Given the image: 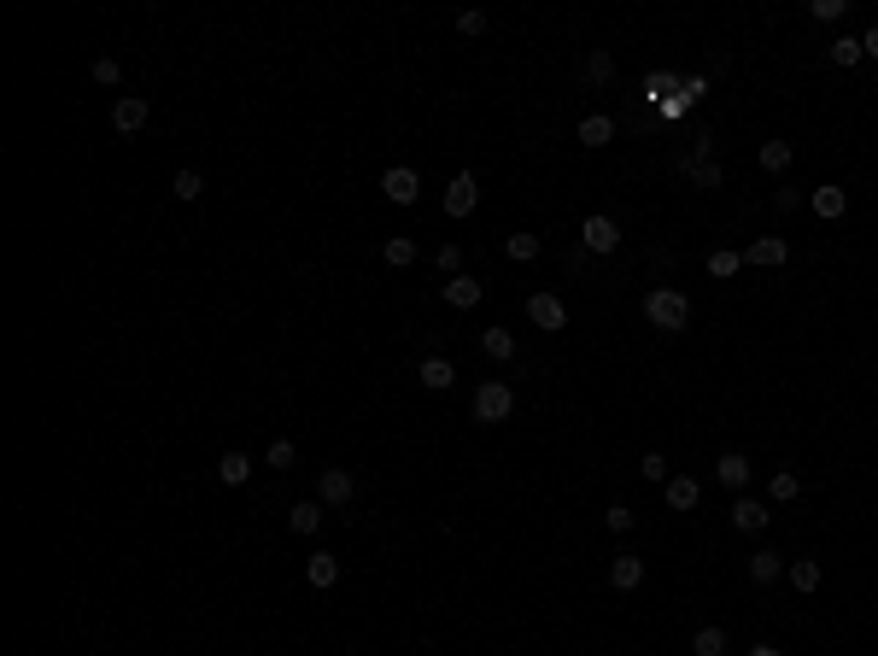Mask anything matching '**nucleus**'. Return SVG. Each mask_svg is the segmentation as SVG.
<instances>
[{
  "instance_id": "43",
  "label": "nucleus",
  "mask_w": 878,
  "mask_h": 656,
  "mask_svg": "<svg viewBox=\"0 0 878 656\" xmlns=\"http://www.w3.org/2000/svg\"><path fill=\"white\" fill-rule=\"evenodd\" d=\"M439 270H463V252H457V246H439Z\"/></svg>"
},
{
  "instance_id": "35",
  "label": "nucleus",
  "mask_w": 878,
  "mask_h": 656,
  "mask_svg": "<svg viewBox=\"0 0 878 656\" xmlns=\"http://www.w3.org/2000/svg\"><path fill=\"white\" fill-rule=\"evenodd\" d=\"M738 264H744L738 252H709V276H738Z\"/></svg>"
},
{
  "instance_id": "18",
  "label": "nucleus",
  "mask_w": 878,
  "mask_h": 656,
  "mask_svg": "<svg viewBox=\"0 0 878 656\" xmlns=\"http://www.w3.org/2000/svg\"><path fill=\"white\" fill-rule=\"evenodd\" d=\"M744 258H750V264H761V270H773V264H785V258H790V246L779 241V234H761V241L750 246Z\"/></svg>"
},
{
  "instance_id": "7",
  "label": "nucleus",
  "mask_w": 878,
  "mask_h": 656,
  "mask_svg": "<svg viewBox=\"0 0 878 656\" xmlns=\"http://www.w3.org/2000/svg\"><path fill=\"white\" fill-rule=\"evenodd\" d=\"M527 317H533L539 328L545 334H556V328H568V305L556 299V293H533V299H527Z\"/></svg>"
},
{
  "instance_id": "9",
  "label": "nucleus",
  "mask_w": 878,
  "mask_h": 656,
  "mask_svg": "<svg viewBox=\"0 0 878 656\" xmlns=\"http://www.w3.org/2000/svg\"><path fill=\"white\" fill-rule=\"evenodd\" d=\"M697 504H703V480L667 475V510H697Z\"/></svg>"
},
{
  "instance_id": "22",
  "label": "nucleus",
  "mask_w": 878,
  "mask_h": 656,
  "mask_svg": "<svg viewBox=\"0 0 878 656\" xmlns=\"http://www.w3.org/2000/svg\"><path fill=\"white\" fill-rule=\"evenodd\" d=\"M674 94H679V77H674V71H650V77H645V100H674Z\"/></svg>"
},
{
  "instance_id": "45",
  "label": "nucleus",
  "mask_w": 878,
  "mask_h": 656,
  "mask_svg": "<svg viewBox=\"0 0 878 656\" xmlns=\"http://www.w3.org/2000/svg\"><path fill=\"white\" fill-rule=\"evenodd\" d=\"M750 656H785V651H779V645H756V651H750Z\"/></svg>"
},
{
  "instance_id": "44",
  "label": "nucleus",
  "mask_w": 878,
  "mask_h": 656,
  "mask_svg": "<svg viewBox=\"0 0 878 656\" xmlns=\"http://www.w3.org/2000/svg\"><path fill=\"white\" fill-rule=\"evenodd\" d=\"M861 53H867V59H873V65H878V24H873V30H867V35H861Z\"/></svg>"
},
{
  "instance_id": "5",
  "label": "nucleus",
  "mask_w": 878,
  "mask_h": 656,
  "mask_svg": "<svg viewBox=\"0 0 878 656\" xmlns=\"http://www.w3.org/2000/svg\"><path fill=\"white\" fill-rule=\"evenodd\" d=\"M381 194H387L392 205H416V194H422V176H416L411 165H392L387 176H381Z\"/></svg>"
},
{
  "instance_id": "3",
  "label": "nucleus",
  "mask_w": 878,
  "mask_h": 656,
  "mask_svg": "<svg viewBox=\"0 0 878 656\" xmlns=\"http://www.w3.org/2000/svg\"><path fill=\"white\" fill-rule=\"evenodd\" d=\"M580 246H586V252H615V246H621V223L591 212L586 223H580Z\"/></svg>"
},
{
  "instance_id": "39",
  "label": "nucleus",
  "mask_w": 878,
  "mask_h": 656,
  "mask_svg": "<svg viewBox=\"0 0 878 656\" xmlns=\"http://www.w3.org/2000/svg\"><path fill=\"white\" fill-rule=\"evenodd\" d=\"M457 30H463V35H480V30H486V12H475V6L457 12Z\"/></svg>"
},
{
  "instance_id": "13",
  "label": "nucleus",
  "mask_w": 878,
  "mask_h": 656,
  "mask_svg": "<svg viewBox=\"0 0 878 656\" xmlns=\"http://www.w3.org/2000/svg\"><path fill=\"white\" fill-rule=\"evenodd\" d=\"M217 480H222V487H246V480H252V457H246V452H222L217 457Z\"/></svg>"
},
{
  "instance_id": "6",
  "label": "nucleus",
  "mask_w": 878,
  "mask_h": 656,
  "mask_svg": "<svg viewBox=\"0 0 878 656\" xmlns=\"http://www.w3.org/2000/svg\"><path fill=\"white\" fill-rule=\"evenodd\" d=\"M352 492H357V480L345 475V469H323V475H316V504H328V510L352 504Z\"/></svg>"
},
{
  "instance_id": "32",
  "label": "nucleus",
  "mask_w": 878,
  "mask_h": 656,
  "mask_svg": "<svg viewBox=\"0 0 878 656\" xmlns=\"http://www.w3.org/2000/svg\"><path fill=\"white\" fill-rule=\"evenodd\" d=\"M170 188H176V200H200V194H205V176H200V170H176V182H170Z\"/></svg>"
},
{
  "instance_id": "34",
  "label": "nucleus",
  "mask_w": 878,
  "mask_h": 656,
  "mask_svg": "<svg viewBox=\"0 0 878 656\" xmlns=\"http://www.w3.org/2000/svg\"><path fill=\"white\" fill-rule=\"evenodd\" d=\"M94 82H100V89H118V82H123L118 59H94Z\"/></svg>"
},
{
  "instance_id": "26",
  "label": "nucleus",
  "mask_w": 878,
  "mask_h": 656,
  "mask_svg": "<svg viewBox=\"0 0 878 656\" xmlns=\"http://www.w3.org/2000/svg\"><path fill=\"white\" fill-rule=\"evenodd\" d=\"M691 188H703V194H709V188H721V165H714V158H691Z\"/></svg>"
},
{
  "instance_id": "27",
  "label": "nucleus",
  "mask_w": 878,
  "mask_h": 656,
  "mask_svg": "<svg viewBox=\"0 0 878 656\" xmlns=\"http://www.w3.org/2000/svg\"><path fill=\"white\" fill-rule=\"evenodd\" d=\"M691 656H726V633H721V627H697V639H691Z\"/></svg>"
},
{
  "instance_id": "16",
  "label": "nucleus",
  "mask_w": 878,
  "mask_h": 656,
  "mask_svg": "<svg viewBox=\"0 0 878 656\" xmlns=\"http://www.w3.org/2000/svg\"><path fill=\"white\" fill-rule=\"evenodd\" d=\"M615 141V118L609 111H591L586 123H580V147H609Z\"/></svg>"
},
{
  "instance_id": "2",
  "label": "nucleus",
  "mask_w": 878,
  "mask_h": 656,
  "mask_svg": "<svg viewBox=\"0 0 878 656\" xmlns=\"http://www.w3.org/2000/svg\"><path fill=\"white\" fill-rule=\"evenodd\" d=\"M510 411H515V393L504 381H480L475 387V423H510Z\"/></svg>"
},
{
  "instance_id": "41",
  "label": "nucleus",
  "mask_w": 878,
  "mask_h": 656,
  "mask_svg": "<svg viewBox=\"0 0 878 656\" xmlns=\"http://www.w3.org/2000/svg\"><path fill=\"white\" fill-rule=\"evenodd\" d=\"M645 480H667V457L662 452H645Z\"/></svg>"
},
{
  "instance_id": "17",
  "label": "nucleus",
  "mask_w": 878,
  "mask_h": 656,
  "mask_svg": "<svg viewBox=\"0 0 878 656\" xmlns=\"http://www.w3.org/2000/svg\"><path fill=\"white\" fill-rule=\"evenodd\" d=\"M714 480H721V487H732V492H738V487H744V480H750V457H744V452H726L721 463H714Z\"/></svg>"
},
{
  "instance_id": "36",
  "label": "nucleus",
  "mask_w": 878,
  "mask_h": 656,
  "mask_svg": "<svg viewBox=\"0 0 878 656\" xmlns=\"http://www.w3.org/2000/svg\"><path fill=\"white\" fill-rule=\"evenodd\" d=\"M586 77H591V82H609V77H615V59H609V53H591V59H586Z\"/></svg>"
},
{
  "instance_id": "20",
  "label": "nucleus",
  "mask_w": 878,
  "mask_h": 656,
  "mask_svg": "<svg viewBox=\"0 0 878 656\" xmlns=\"http://www.w3.org/2000/svg\"><path fill=\"white\" fill-rule=\"evenodd\" d=\"M779 575H785V556H779V551H756V556H750V580H756V586H773Z\"/></svg>"
},
{
  "instance_id": "42",
  "label": "nucleus",
  "mask_w": 878,
  "mask_h": 656,
  "mask_svg": "<svg viewBox=\"0 0 878 656\" xmlns=\"http://www.w3.org/2000/svg\"><path fill=\"white\" fill-rule=\"evenodd\" d=\"M773 205H779V212H797L802 194H797V188H779V194H773Z\"/></svg>"
},
{
  "instance_id": "29",
  "label": "nucleus",
  "mask_w": 878,
  "mask_h": 656,
  "mask_svg": "<svg viewBox=\"0 0 878 656\" xmlns=\"http://www.w3.org/2000/svg\"><path fill=\"white\" fill-rule=\"evenodd\" d=\"M504 252L515 264H527V258H539V234H504Z\"/></svg>"
},
{
  "instance_id": "40",
  "label": "nucleus",
  "mask_w": 878,
  "mask_h": 656,
  "mask_svg": "<svg viewBox=\"0 0 878 656\" xmlns=\"http://www.w3.org/2000/svg\"><path fill=\"white\" fill-rule=\"evenodd\" d=\"M814 18H820V24H837V18H844V0H814Z\"/></svg>"
},
{
  "instance_id": "24",
  "label": "nucleus",
  "mask_w": 878,
  "mask_h": 656,
  "mask_svg": "<svg viewBox=\"0 0 878 656\" xmlns=\"http://www.w3.org/2000/svg\"><path fill=\"white\" fill-rule=\"evenodd\" d=\"M861 59H867V53H861V35H837V42H832V65H837V71L861 65Z\"/></svg>"
},
{
  "instance_id": "10",
  "label": "nucleus",
  "mask_w": 878,
  "mask_h": 656,
  "mask_svg": "<svg viewBox=\"0 0 878 656\" xmlns=\"http://www.w3.org/2000/svg\"><path fill=\"white\" fill-rule=\"evenodd\" d=\"M808 205H814V217L837 223V217L849 212V194H844V188H832V182H826V188H814V194H808Z\"/></svg>"
},
{
  "instance_id": "30",
  "label": "nucleus",
  "mask_w": 878,
  "mask_h": 656,
  "mask_svg": "<svg viewBox=\"0 0 878 656\" xmlns=\"http://www.w3.org/2000/svg\"><path fill=\"white\" fill-rule=\"evenodd\" d=\"M790 586H797V592H814V586H820V563H814V556L790 563Z\"/></svg>"
},
{
  "instance_id": "12",
  "label": "nucleus",
  "mask_w": 878,
  "mask_h": 656,
  "mask_svg": "<svg viewBox=\"0 0 878 656\" xmlns=\"http://www.w3.org/2000/svg\"><path fill=\"white\" fill-rule=\"evenodd\" d=\"M768 522H773L768 504H756V499H738V504H732V528H738V534H761Z\"/></svg>"
},
{
  "instance_id": "28",
  "label": "nucleus",
  "mask_w": 878,
  "mask_h": 656,
  "mask_svg": "<svg viewBox=\"0 0 878 656\" xmlns=\"http://www.w3.org/2000/svg\"><path fill=\"white\" fill-rule=\"evenodd\" d=\"M761 170H773V176H779V170H790V141H761Z\"/></svg>"
},
{
  "instance_id": "38",
  "label": "nucleus",
  "mask_w": 878,
  "mask_h": 656,
  "mask_svg": "<svg viewBox=\"0 0 878 656\" xmlns=\"http://www.w3.org/2000/svg\"><path fill=\"white\" fill-rule=\"evenodd\" d=\"M293 457H299V452H293V440H276V445H269V469H293Z\"/></svg>"
},
{
  "instance_id": "25",
  "label": "nucleus",
  "mask_w": 878,
  "mask_h": 656,
  "mask_svg": "<svg viewBox=\"0 0 878 656\" xmlns=\"http://www.w3.org/2000/svg\"><path fill=\"white\" fill-rule=\"evenodd\" d=\"M480 346H486V357H504V364L515 357V334L510 328H486V334H480Z\"/></svg>"
},
{
  "instance_id": "11",
  "label": "nucleus",
  "mask_w": 878,
  "mask_h": 656,
  "mask_svg": "<svg viewBox=\"0 0 878 656\" xmlns=\"http://www.w3.org/2000/svg\"><path fill=\"white\" fill-rule=\"evenodd\" d=\"M609 580H615V586H621V592H633V586H645V556H633V551H621V556H615V563H609Z\"/></svg>"
},
{
  "instance_id": "21",
  "label": "nucleus",
  "mask_w": 878,
  "mask_h": 656,
  "mask_svg": "<svg viewBox=\"0 0 878 656\" xmlns=\"http://www.w3.org/2000/svg\"><path fill=\"white\" fill-rule=\"evenodd\" d=\"M288 528H293V534H316V528H323V504H316V499L293 504V510H288Z\"/></svg>"
},
{
  "instance_id": "33",
  "label": "nucleus",
  "mask_w": 878,
  "mask_h": 656,
  "mask_svg": "<svg viewBox=\"0 0 878 656\" xmlns=\"http://www.w3.org/2000/svg\"><path fill=\"white\" fill-rule=\"evenodd\" d=\"M603 522H609V534H633V528H638V516L627 510V504H609V516H603Z\"/></svg>"
},
{
  "instance_id": "14",
  "label": "nucleus",
  "mask_w": 878,
  "mask_h": 656,
  "mask_svg": "<svg viewBox=\"0 0 878 656\" xmlns=\"http://www.w3.org/2000/svg\"><path fill=\"white\" fill-rule=\"evenodd\" d=\"M305 580H311L316 592H328L334 580H340V556H328V551H316V556H305Z\"/></svg>"
},
{
  "instance_id": "31",
  "label": "nucleus",
  "mask_w": 878,
  "mask_h": 656,
  "mask_svg": "<svg viewBox=\"0 0 878 656\" xmlns=\"http://www.w3.org/2000/svg\"><path fill=\"white\" fill-rule=\"evenodd\" d=\"M768 492H773V499H779V504H797V499H802V480H797V475H790V469H779V475H773V487H768Z\"/></svg>"
},
{
  "instance_id": "1",
  "label": "nucleus",
  "mask_w": 878,
  "mask_h": 656,
  "mask_svg": "<svg viewBox=\"0 0 878 656\" xmlns=\"http://www.w3.org/2000/svg\"><path fill=\"white\" fill-rule=\"evenodd\" d=\"M645 317H650V328H662V334H679L691 323V299L679 288H650L645 293Z\"/></svg>"
},
{
  "instance_id": "37",
  "label": "nucleus",
  "mask_w": 878,
  "mask_h": 656,
  "mask_svg": "<svg viewBox=\"0 0 878 656\" xmlns=\"http://www.w3.org/2000/svg\"><path fill=\"white\" fill-rule=\"evenodd\" d=\"M703 94H709V77H685V82H679V100H685V106H697Z\"/></svg>"
},
{
  "instance_id": "23",
  "label": "nucleus",
  "mask_w": 878,
  "mask_h": 656,
  "mask_svg": "<svg viewBox=\"0 0 878 656\" xmlns=\"http://www.w3.org/2000/svg\"><path fill=\"white\" fill-rule=\"evenodd\" d=\"M381 258H387V264H392V270H404V264H416V241H411V234H392V241H387V246H381Z\"/></svg>"
},
{
  "instance_id": "8",
  "label": "nucleus",
  "mask_w": 878,
  "mask_h": 656,
  "mask_svg": "<svg viewBox=\"0 0 878 656\" xmlns=\"http://www.w3.org/2000/svg\"><path fill=\"white\" fill-rule=\"evenodd\" d=\"M146 118H153V111H146V100H141V94H123V100L111 106V129H118V135L146 129Z\"/></svg>"
},
{
  "instance_id": "19",
  "label": "nucleus",
  "mask_w": 878,
  "mask_h": 656,
  "mask_svg": "<svg viewBox=\"0 0 878 656\" xmlns=\"http://www.w3.org/2000/svg\"><path fill=\"white\" fill-rule=\"evenodd\" d=\"M416 376H422V387L445 393V387L457 381V369H451V357H422V369H416Z\"/></svg>"
},
{
  "instance_id": "4",
  "label": "nucleus",
  "mask_w": 878,
  "mask_h": 656,
  "mask_svg": "<svg viewBox=\"0 0 878 656\" xmlns=\"http://www.w3.org/2000/svg\"><path fill=\"white\" fill-rule=\"evenodd\" d=\"M475 205H480V182H475V170H457L451 188H445V217H468Z\"/></svg>"
},
{
  "instance_id": "15",
  "label": "nucleus",
  "mask_w": 878,
  "mask_h": 656,
  "mask_svg": "<svg viewBox=\"0 0 878 656\" xmlns=\"http://www.w3.org/2000/svg\"><path fill=\"white\" fill-rule=\"evenodd\" d=\"M480 281H468V276H457V281H445V305H451V311H475L480 305Z\"/></svg>"
}]
</instances>
